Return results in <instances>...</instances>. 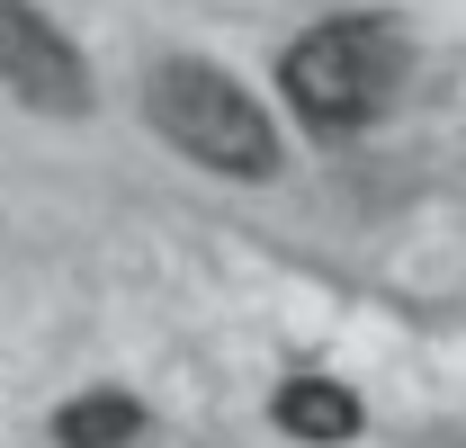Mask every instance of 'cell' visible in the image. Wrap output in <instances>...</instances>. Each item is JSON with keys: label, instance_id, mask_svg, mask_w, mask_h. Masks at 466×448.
<instances>
[{"label": "cell", "instance_id": "cell-1", "mask_svg": "<svg viewBox=\"0 0 466 448\" xmlns=\"http://www.w3.org/2000/svg\"><path fill=\"white\" fill-rule=\"evenodd\" d=\"M395 81H404V46L386 18H332V27L296 36L288 55V99L314 135H359L395 99Z\"/></svg>", "mask_w": 466, "mask_h": 448}, {"label": "cell", "instance_id": "cell-2", "mask_svg": "<svg viewBox=\"0 0 466 448\" xmlns=\"http://www.w3.org/2000/svg\"><path fill=\"white\" fill-rule=\"evenodd\" d=\"M153 126L171 135L188 162L225 170V179H269L279 170V135L251 108V90L225 81L216 63H162L153 72Z\"/></svg>", "mask_w": 466, "mask_h": 448}, {"label": "cell", "instance_id": "cell-3", "mask_svg": "<svg viewBox=\"0 0 466 448\" xmlns=\"http://www.w3.org/2000/svg\"><path fill=\"white\" fill-rule=\"evenodd\" d=\"M0 81L46 117L90 108V63L72 55V36H63L46 9H27V0H0Z\"/></svg>", "mask_w": 466, "mask_h": 448}, {"label": "cell", "instance_id": "cell-4", "mask_svg": "<svg viewBox=\"0 0 466 448\" xmlns=\"http://www.w3.org/2000/svg\"><path fill=\"white\" fill-rule=\"evenodd\" d=\"M269 412H279V431H288V440H305V448L359 440V394H350V386H332V377H288Z\"/></svg>", "mask_w": 466, "mask_h": 448}, {"label": "cell", "instance_id": "cell-5", "mask_svg": "<svg viewBox=\"0 0 466 448\" xmlns=\"http://www.w3.org/2000/svg\"><path fill=\"white\" fill-rule=\"evenodd\" d=\"M135 431H144V403H135V394H81V403L55 412L63 448H126Z\"/></svg>", "mask_w": 466, "mask_h": 448}]
</instances>
